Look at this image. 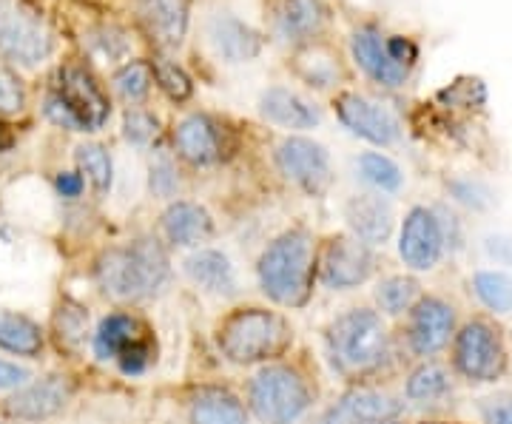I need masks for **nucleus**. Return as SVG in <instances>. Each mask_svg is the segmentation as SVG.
Masks as SVG:
<instances>
[{"instance_id":"nucleus-1","label":"nucleus","mask_w":512,"mask_h":424,"mask_svg":"<svg viewBox=\"0 0 512 424\" xmlns=\"http://www.w3.org/2000/svg\"><path fill=\"white\" fill-rule=\"evenodd\" d=\"M259 288L268 299L285 308H302L313 291L316 277V248L305 228L279 234L256 262Z\"/></svg>"},{"instance_id":"nucleus-2","label":"nucleus","mask_w":512,"mask_h":424,"mask_svg":"<svg viewBox=\"0 0 512 424\" xmlns=\"http://www.w3.org/2000/svg\"><path fill=\"white\" fill-rule=\"evenodd\" d=\"M103 291L120 302H140L154 296L168 279V254L157 240L140 237L109 248L97 262Z\"/></svg>"},{"instance_id":"nucleus-3","label":"nucleus","mask_w":512,"mask_h":424,"mask_svg":"<svg viewBox=\"0 0 512 424\" xmlns=\"http://www.w3.org/2000/svg\"><path fill=\"white\" fill-rule=\"evenodd\" d=\"M328 353L333 368L345 376H365L379 370L390 356V333L379 311L353 308L330 322Z\"/></svg>"},{"instance_id":"nucleus-4","label":"nucleus","mask_w":512,"mask_h":424,"mask_svg":"<svg viewBox=\"0 0 512 424\" xmlns=\"http://www.w3.org/2000/svg\"><path fill=\"white\" fill-rule=\"evenodd\" d=\"M220 351L234 365H256L274 359L291 348L293 333L288 322L274 311L242 308L222 322Z\"/></svg>"},{"instance_id":"nucleus-5","label":"nucleus","mask_w":512,"mask_h":424,"mask_svg":"<svg viewBox=\"0 0 512 424\" xmlns=\"http://www.w3.org/2000/svg\"><path fill=\"white\" fill-rule=\"evenodd\" d=\"M49 120L72 131H97L109 120V100L83 69L66 66L57 72L55 86L46 97Z\"/></svg>"},{"instance_id":"nucleus-6","label":"nucleus","mask_w":512,"mask_h":424,"mask_svg":"<svg viewBox=\"0 0 512 424\" xmlns=\"http://www.w3.org/2000/svg\"><path fill=\"white\" fill-rule=\"evenodd\" d=\"M248 402L262 424H293L308 413L313 399L308 382L296 370L274 365L251 379Z\"/></svg>"},{"instance_id":"nucleus-7","label":"nucleus","mask_w":512,"mask_h":424,"mask_svg":"<svg viewBox=\"0 0 512 424\" xmlns=\"http://www.w3.org/2000/svg\"><path fill=\"white\" fill-rule=\"evenodd\" d=\"M350 52H353V60L362 66V72L384 89L404 86L419 57V49L407 37H390L373 26H362L353 32Z\"/></svg>"},{"instance_id":"nucleus-8","label":"nucleus","mask_w":512,"mask_h":424,"mask_svg":"<svg viewBox=\"0 0 512 424\" xmlns=\"http://www.w3.org/2000/svg\"><path fill=\"white\" fill-rule=\"evenodd\" d=\"M94 353L103 362H117L126 376H140L154 362V336L137 316L111 314L94 333Z\"/></svg>"},{"instance_id":"nucleus-9","label":"nucleus","mask_w":512,"mask_h":424,"mask_svg":"<svg viewBox=\"0 0 512 424\" xmlns=\"http://www.w3.org/2000/svg\"><path fill=\"white\" fill-rule=\"evenodd\" d=\"M456 370L476 385H490L504 376L507 370V348L498 328H493L484 319L467 322L456 333V348H453Z\"/></svg>"},{"instance_id":"nucleus-10","label":"nucleus","mask_w":512,"mask_h":424,"mask_svg":"<svg viewBox=\"0 0 512 424\" xmlns=\"http://www.w3.org/2000/svg\"><path fill=\"white\" fill-rule=\"evenodd\" d=\"M52 32L46 23L23 12L12 0H0V57L20 66H37L52 55Z\"/></svg>"},{"instance_id":"nucleus-11","label":"nucleus","mask_w":512,"mask_h":424,"mask_svg":"<svg viewBox=\"0 0 512 424\" xmlns=\"http://www.w3.org/2000/svg\"><path fill=\"white\" fill-rule=\"evenodd\" d=\"M276 168L285 174V180L299 185L305 194L319 197L330 188V154L325 146L313 143L308 137H285L276 146Z\"/></svg>"},{"instance_id":"nucleus-12","label":"nucleus","mask_w":512,"mask_h":424,"mask_svg":"<svg viewBox=\"0 0 512 424\" xmlns=\"http://www.w3.org/2000/svg\"><path fill=\"white\" fill-rule=\"evenodd\" d=\"M444 231L436 208L416 205L402 222L399 257L410 271H433L444 257Z\"/></svg>"},{"instance_id":"nucleus-13","label":"nucleus","mask_w":512,"mask_h":424,"mask_svg":"<svg viewBox=\"0 0 512 424\" xmlns=\"http://www.w3.org/2000/svg\"><path fill=\"white\" fill-rule=\"evenodd\" d=\"M453 333H456V311L450 302H444L439 296H421L410 308L407 345L421 359H430L444 351Z\"/></svg>"},{"instance_id":"nucleus-14","label":"nucleus","mask_w":512,"mask_h":424,"mask_svg":"<svg viewBox=\"0 0 512 424\" xmlns=\"http://www.w3.org/2000/svg\"><path fill=\"white\" fill-rule=\"evenodd\" d=\"M336 114L350 134L362 137L373 146H396L402 137L399 117L387 106L370 100V97H362V94H342L336 103Z\"/></svg>"},{"instance_id":"nucleus-15","label":"nucleus","mask_w":512,"mask_h":424,"mask_svg":"<svg viewBox=\"0 0 512 424\" xmlns=\"http://www.w3.org/2000/svg\"><path fill=\"white\" fill-rule=\"evenodd\" d=\"M373 271H376V257L370 245L356 237H333L319 265V277L333 291L359 288L362 282L373 277Z\"/></svg>"},{"instance_id":"nucleus-16","label":"nucleus","mask_w":512,"mask_h":424,"mask_svg":"<svg viewBox=\"0 0 512 424\" xmlns=\"http://www.w3.org/2000/svg\"><path fill=\"white\" fill-rule=\"evenodd\" d=\"M69 399H72V382L66 376H46L18 390L6 402V413L23 422H43L57 416L69 405Z\"/></svg>"},{"instance_id":"nucleus-17","label":"nucleus","mask_w":512,"mask_h":424,"mask_svg":"<svg viewBox=\"0 0 512 424\" xmlns=\"http://www.w3.org/2000/svg\"><path fill=\"white\" fill-rule=\"evenodd\" d=\"M205 35L211 49L222 57L225 63H251L262 52V37L254 26L231 15V12H217L205 23Z\"/></svg>"},{"instance_id":"nucleus-18","label":"nucleus","mask_w":512,"mask_h":424,"mask_svg":"<svg viewBox=\"0 0 512 424\" xmlns=\"http://www.w3.org/2000/svg\"><path fill=\"white\" fill-rule=\"evenodd\" d=\"M404 413V402L384 390L359 388L342 396V402L330 410L322 424H365V422H390Z\"/></svg>"},{"instance_id":"nucleus-19","label":"nucleus","mask_w":512,"mask_h":424,"mask_svg":"<svg viewBox=\"0 0 512 424\" xmlns=\"http://www.w3.org/2000/svg\"><path fill=\"white\" fill-rule=\"evenodd\" d=\"M174 146L191 166H214L222 160V131L208 114H188L174 129Z\"/></svg>"},{"instance_id":"nucleus-20","label":"nucleus","mask_w":512,"mask_h":424,"mask_svg":"<svg viewBox=\"0 0 512 424\" xmlns=\"http://www.w3.org/2000/svg\"><path fill=\"white\" fill-rule=\"evenodd\" d=\"M345 220L356 240L365 245H384L393 234V205L382 194H356L345 203Z\"/></svg>"},{"instance_id":"nucleus-21","label":"nucleus","mask_w":512,"mask_h":424,"mask_svg":"<svg viewBox=\"0 0 512 424\" xmlns=\"http://www.w3.org/2000/svg\"><path fill=\"white\" fill-rule=\"evenodd\" d=\"M185 277L191 279L200 291L211 296H234L239 291L237 268L228 254H222L217 248H202L194 251L183 262Z\"/></svg>"},{"instance_id":"nucleus-22","label":"nucleus","mask_w":512,"mask_h":424,"mask_svg":"<svg viewBox=\"0 0 512 424\" xmlns=\"http://www.w3.org/2000/svg\"><path fill=\"white\" fill-rule=\"evenodd\" d=\"M259 111L265 120H271L274 126L293 131L316 129L322 123V111L313 106L311 100H305L302 94L291 92L285 86H271L259 97Z\"/></svg>"},{"instance_id":"nucleus-23","label":"nucleus","mask_w":512,"mask_h":424,"mask_svg":"<svg viewBox=\"0 0 512 424\" xmlns=\"http://www.w3.org/2000/svg\"><path fill=\"white\" fill-rule=\"evenodd\" d=\"M134 12L160 46H180L188 29V0H134Z\"/></svg>"},{"instance_id":"nucleus-24","label":"nucleus","mask_w":512,"mask_h":424,"mask_svg":"<svg viewBox=\"0 0 512 424\" xmlns=\"http://www.w3.org/2000/svg\"><path fill=\"white\" fill-rule=\"evenodd\" d=\"M276 37L288 46L311 43L325 29L322 0H282L274 18Z\"/></svg>"},{"instance_id":"nucleus-25","label":"nucleus","mask_w":512,"mask_h":424,"mask_svg":"<svg viewBox=\"0 0 512 424\" xmlns=\"http://www.w3.org/2000/svg\"><path fill=\"white\" fill-rule=\"evenodd\" d=\"M163 237L171 245H180V248H191V245H200V242L211 240L214 234V220L211 214L197 203H188V200H177L163 211Z\"/></svg>"},{"instance_id":"nucleus-26","label":"nucleus","mask_w":512,"mask_h":424,"mask_svg":"<svg viewBox=\"0 0 512 424\" xmlns=\"http://www.w3.org/2000/svg\"><path fill=\"white\" fill-rule=\"evenodd\" d=\"M404 396H407V402L419 407L441 405L444 399L453 396V373L439 362H424L407 376Z\"/></svg>"},{"instance_id":"nucleus-27","label":"nucleus","mask_w":512,"mask_h":424,"mask_svg":"<svg viewBox=\"0 0 512 424\" xmlns=\"http://www.w3.org/2000/svg\"><path fill=\"white\" fill-rule=\"evenodd\" d=\"M191 424H248V413L234 393L202 388L191 399Z\"/></svg>"},{"instance_id":"nucleus-28","label":"nucleus","mask_w":512,"mask_h":424,"mask_svg":"<svg viewBox=\"0 0 512 424\" xmlns=\"http://www.w3.org/2000/svg\"><path fill=\"white\" fill-rule=\"evenodd\" d=\"M476 299L498 316H512V271L504 268H484L470 279Z\"/></svg>"},{"instance_id":"nucleus-29","label":"nucleus","mask_w":512,"mask_h":424,"mask_svg":"<svg viewBox=\"0 0 512 424\" xmlns=\"http://www.w3.org/2000/svg\"><path fill=\"white\" fill-rule=\"evenodd\" d=\"M356 174L376 194H399L404 185V171L396 160H390L382 151H365L356 157Z\"/></svg>"},{"instance_id":"nucleus-30","label":"nucleus","mask_w":512,"mask_h":424,"mask_svg":"<svg viewBox=\"0 0 512 424\" xmlns=\"http://www.w3.org/2000/svg\"><path fill=\"white\" fill-rule=\"evenodd\" d=\"M0 348L20 356H37L43 351V333L32 319L0 308Z\"/></svg>"},{"instance_id":"nucleus-31","label":"nucleus","mask_w":512,"mask_h":424,"mask_svg":"<svg viewBox=\"0 0 512 424\" xmlns=\"http://www.w3.org/2000/svg\"><path fill=\"white\" fill-rule=\"evenodd\" d=\"M421 299L419 282L413 277H387L376 285V305L387 316L410 314V308Z\"/></svg>"},{"instance_id":"nucleus-32","label":"nucleus","mask_w":512,"mask_h":424,"mask_svg":"<svg viewBox=\"0 0 512 424\" xmlns=\"http://www.w3.org/2000/svg\"><path fill=\"white\" fill-rule=\"evenodd\" d=\"M114 92L120 94V100L126 103H143L151 92V83H154V74H151V66L148 63H126L120 72L114 74Z\"/></svg>"},{"instance_id":"nucleus-33","label":"nucleus","mask_w":512,"mask_h":424,"mask_svg":"<svg viewBox=\"0 0 512 424\" xmlns=\"http://www.w3.org/2000/svg\"><path fill=\"white\" fill-rule=\"evenodd\" d=\"M77 166L86 174V180L94 185V191L106 194L111 188V177H114V166H111L109 151L97 143H86L77 148Z\"/></svg>"},{"instance_id":"nucleus-34","label":"nucleus","mask_w":512,"mask_h":424,"mask_svg":"<svg viewBox=\"0 0 512 424\" xmlns=\"http://www.w3.org/2000/svg\"><path fill=\"white\" fill-rule=\"evenodd\" d=\"M151 74H154V80L160 83V89H163L171 100H188L191 97V80H188V74L171 60V57H154V63H151Z\"/></svg>"},{"instance_id":"nucleus-35","label":"nucleus","mask_w":512,"mask_h":424,"mask_svg":"<svg viewBox=\"0 0 512 424\" xmlns=\"http://www.w3.org/2000/svg\"><path fill=\"white\" fill-rule=\"evenodd\" d=\"M447 191L458 205H464L470 211H487L495 203L493 188L481 180H473V177H458L453 183H447Z\"/></svg>"},{"instance_id":"nucleus-36","label":"nucleus","mask_w":512,"mask_h":424,"mask_svg":"<svg viewBox=\"0 0 512 424\" xmlns=\"http://www.w3.org/2000/svg\"><path fill=\"white\" fill-rule=\"evenodd\" d=\"M299 74L311 83V86H319V89H325V86H333L336 83V60L330 55H302L299 57Z\"/></svg>"},{"instance_id":"nucleus-37","label":"nucleus","mask_w":512,"mask_h":424,"mask_svg":"<svg viewBox=\"0 0 512 424\" xmlns=\"http://www.w3.org/2000/svg\"><path fill=\"white\" fill-rule=\"evenodd\" d=\"M157 134H160V126H157V120L148 111H128L126 120H123V137L131 146H148V143L157 140Z\"/></svg>"},{"instance_id":"nucleus-38","label":"nucleus","mask_w":512,"mask_h":424,"mask_svg":"<svg viewBox=\"0 0 512 424\" xmlns=\"http://www.w3.org/2000/svg\"><path fill=\"white\" fill-rule=\"evenodd\" d=\"M151 191L157 197H174L180 191V177H177V168L171 163V157L160 154L154 163H151Z\"/></svg>"},{"instance_id":"nucleus-39","label":"nucleus","mask_w":512,"mask_h":424,"mask_svg":"<svg viewBox=\"0 0 512 424\" xmlns=\"http://www.w3.org/2000/svg\"><path fill=\"white\" fill-rule=\"evenodd\" d=\"M92 43L106 60H120V57L128 52L126 32L117 29V26H103V29H97L92 37Z\"/></svg>"},{"instance_id":"nucleus-40","label":"nucleus","mask_w":512,"mask_h":424,"mask_svg":"<svg viewBox=\"0 0 512 424\" xmlns=\"http://www.w3.org/2000/svg\"><path fill=\"white\" fill-rule=\"evenodd\" d=\"M23 86L15 77L12 69H6L0 63V114H15V111L23 109Z\"/></svg>"},{"instance_id":"nucleus-41","label":"nucleus","mask_w":512,"mask_h":424,"mask_svg":"<svg viewBox=\"0 0 512 424\" xmlns=\"http://www.w3.org/2000/svg\"><path fill=\"white\" fill-rule=\"evenodd\" d=\"M484 424H512V396H490L478 405Z\"/></svg>"},{"instance_id":"nucleus-42","label":"nucleus","mask_w":512,"mask_h":424,"mask_svg":"<svg viewBox=\"0 0 512 424\" xmlns=\"http://www.w3.org/2000/svg\"><path fill=\"white\" fill-rule=\"evenodd\" d=\"M484 254L501 265L504 271H512V237L510 234H490L484 237Z\"/></svg>"},{"instance_id":"nucleus-43","label":"nucleus","mask_w":512,"mask_h":424,"mask_svg":"<svg viewBox=\"0 0 512 424\" xmlns=\"http://www.w3.org/2000/svg\"><path fill=\"white\" fill-rule=\"evenodd\" d=\"M32 379V373L20 365H12L6 359H0V390H15L20 385H26Z\"/></svg>"},{"instance_id":"nucleus-44","label":"nucleus","mask_w":512,"mask_h":424,"mask_svg":"<svg viewBox=\"0 0 512 424\" xmlns=\"http://www.w3.org/2000/svg\"><path fill=\"white\" fill-rule=\"evenodd\" d=\"M83 188H86L83 174H77V171H63V174H57V191H60V197L74 200V197L83 194Z\"/></svg>"},{"instance_id":"nucleus-45","label":"nucleus","mask_w":512,"mask_h":424,"mask_svg":"<svg viewBox=\"0 0 512 424\" xmlns=\"http://www.w3.org/2000/svg\"><path fill=\"white\" fill-rule=\"evenodd\" d=\"M365 424H399L396 419H390V422H365Z\"/></svg>"},{"instance_id":"nucleus-46","label":"nucleus","mask_w":512,"mask_h":424,"mask_svg":"<svg viewBox=\"0 0 512 424\" xmlns=\"http://www.w3.org/2000/svg\"><path fill=\"white\" fill-rule=\"evenodd\" d=\"M424 424H441V422H424Z\"/></svg>"},{"instance_id":"nucleus-47","label":"nucleus","mask_w":512,"mask_h":424,"mask_svg":"<svg viewBox=\"0 0 512 424\" xmlns=\"http://www.w3.org/2000/svg\"><path fill=\"white\" fill-rule=\"evenodd\" d=\"M0 143H3V140H0Z\"/></svg>"}]
</instances>
